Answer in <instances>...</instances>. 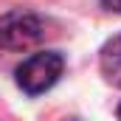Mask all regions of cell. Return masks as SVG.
<instances>
[{
    "instance_id": "obj_4",
    "label": "cell",
    "mask_w": 121,
    "mask_h": 121,
    "mask_svg": "<svg viewBox=\"0 0 121 121\" xmlns=\"http://www.w3.org/2000/svg\"><path fill=\"white\" fill-rule=\"evenodd\" d=\"M101 9H104V11H116V14H121V0H101Z\"/></svg>"
},
{
    "instance_id": "obj_1",
    "label": "cell",
    "mask_w": 121,
    "mask_h": 121,
    "mask_svg": "<svg viewBox=\"0 0 121 121\" xmlns=\"http://www.w3.org/2000/svg\"><path fill=\"white\" fill-rule=\"evenodd\" d=\"M62 70H65V59L56 51H42L34 54L17 68V85L28 96H39V93L51 90L59 82Z\"/></svg>"
},
{
    "instance_id": "obj_5",
    "label": "cell",
    "mask_w": 121,
    "mask_h": 121,
    "mask_svg": "<svg viewBox=\"0 0 121 121\" xmlns=\"http://www.w3.org/2000/svg\"><path fill=\"white\" fill-rule=\"evenodd\" d=\"M116 116H118V121H121V104H118V110H116Z\"/></svg>"
},
{
    "instance_id": "obj_2",
    "label": "cell",
    "mask_w": 121,
    "mask_h": 121,
    "mask_svg": "<svg viewBox=\"0 0 121 121\" xmlns=\"http://www.w3.org/2000/svg\"><path fill=\"white\" fill-rule=\"evenodd\" d=\"M45 37V26L31 11H6L0 17V45L9 51L34 48Z\"/></svg>"
},
{
    "instance_id": "obj_6",
    "label": "cell",
    "mask_w": 121,
    "mask_h": 121,
    "mask_svg": "<svg viewBox=\"0 0 121 121\" xmlns=\"http://www.w3.org/2000/svg\"><path fill=\"white\" fill-rule=\"evenodd\" d=\"M68 121H76V118H68Z\"/></svg>"
},
{
    "instance_id": "obj_3",
    "label": "cell",
    "mask_w": 121,
    "mask_h": 121,
    "mask_svg": "<svg viewBox=\"0 0 121 121\" xmlns=\"http://www.w3.org/2000/svg\"><path fill=\"white\" fill-rule=\"evenodd\" d=\"M99 65H101V73L110 85L121 87V34L107 39L101 54H99Z\"/></svg>"
}]
</instances>
